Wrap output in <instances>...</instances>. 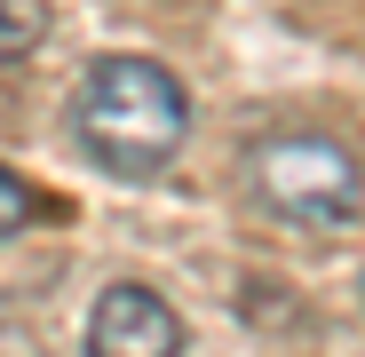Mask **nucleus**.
I'll return each instance as SVG.
<instances>
[{
  "label": "nucleus",
  "instance_id": "obj_3",
  "mask_svg": "<svg viewBox=\"0 0 365 357\" xmlns=\"http://www.w3.org/2000/svg\"><path fill=\"white\" fill-rule=\"evenodd\" d=\"M88 349L96 357H175L182 349V318L159 302L151 286L119 278V286H103V302L88 318Z\"/></svg>",
  "mask_w": 365,
  "mask_h": 357
},
{
  "label": "nucleus",
  "instance_id": "obj_4",
  "mask_svg": "<svg viewBox=\"0 0 365 357\" xmlns=\"http://www.w3.org/2000/svg\"><path fill=\"white\" fill-rule=\"evenodd\" d=\"M32 222V183H24V175H9V167H0V238H16Z\"/></svg>",
  "mask_w": 365,
  "mask_h": 357
},
{
  "label": "nucleus",
  "instance_id": "obj_2",
  "mask_svg": "<svg viewBox=\"0 0 365 357\" xmlns=\"http://www.w3.org/2000/svg\"><path fill=\"white\" fill-rule=\"evenodd\" d=\"M247 191L294 230H341L365 199V167L334 135H270L247 151Z\"/></svg>",
  "mask_w": 365,
  "mask_h": 357
},
{
  "label": "nucleus",
  "instance_id": "obj_1",
  "mask_svg": "<svg viewBox=\"0 0 365 357\" xmlns=\"http://www.w3.org/2000/svg\"><path fill=\"white\" fill-rule=\"evenodd\" d=\"M72 135L103 175H159L191 135V95L151 56H96L72 88Z\"/></svg>",
  "mask_w": 365,
  "mask_h": 357
}]
</instances>
